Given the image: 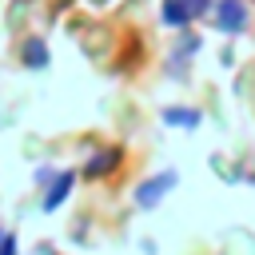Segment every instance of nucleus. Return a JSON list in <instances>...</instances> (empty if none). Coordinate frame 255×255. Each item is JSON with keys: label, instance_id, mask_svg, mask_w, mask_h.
Wrapping results in <instances>:
<instances>
[{"label": "nucleus", "instance_id": "nucleus-1", "mask_svg": "<svg viewBox=\"0 0 255 255\" xmlns=\"http://www.w3.org/2000/svg\"><path fill=\"white\" fill-rule=\"evenodd\" d=\"M215 24H219L223 32H231V36H239V32H247V24H251V8H247L243 0H219V4H215Z\"/></svg>", "mask_w": 255, "mask_h": 255}, {"label": "nucleus", "instance_id": "nucleus-2", "mask_svg": "<svg viewBox=\"0 0 255 255\" xmlns=\"http://www.w3.org/2000/svg\"><path fill=\"white\" fill-rule=\"evenodd\" d=\"M167 187H175V171H159L155 179L139 183V187H135V203H139V207H155V203L163 199Z\"/></svg>", "mask_w": 255, "mask_h": 255}, {"label": "nucleus", "instance_id": "nucleus-3", "mask_svg": "<svg viewBox=\"0 0 255 255\" xmlns=\"http://www.w3.org/2000/svg\"><path fill=\"white\" fill-rule=\"evenodd\" d=\"M24 64H28V68H48V48H44L40 36L24 40Z\"/></svg>", "mask_w": 255, "mask_h": 255}, {"label": "nucleus", "instance_id": "nucleus-4", "mask_svg": "<svg viewBox=\"0 0 255 255\" xmlns=\"http://www.w3.org/2000/svg\"><path fill=\"white\" fill-rule=\"evenodd\" d=\"M68 187H72V171H64V175L56 179V187H52V191L44 195V211H56V207H60V203L68 199Z\"/></svg>", "mask_w": 255, "mask_h": 255}, {"label": "nucleus", "instance_id": "nucleus-5", "mask_svg": "<svg viewBox=\"0 0 255 255\" xmlns=\"http://www.w3.org/2000/svg\"><path fill=\"white\" fill-rule=\"evenodd\" d=\"M163 120H167V124L195 128V124H199V112H191V108H163Z\"/></svg>", "mask_w": 255, "mask_h": 255}, {"label": "nucleus", "instance_id": "nucleus-6", "mask_svg": "<svg viewBox=\"0 0 255 255\" xmlns=\"http://www.w3.org/2000/svg\"><path fill=\"white\" fill-rule=\"evenodd\" d=\"M120 163V151H100L92 163H88V175H104V171H112Z\"/></svg>", "mask_w": 255, "mask_h": 255}, {"label": "nucleus", "instance_id": "nucleus-7", "mask_svg": "<svg viewBox=\"0 0 255 255\" xmlns=\"http://www.w3.org/2000/svg\"><path fill=\"white\" fill-rule=\"evenodd\" d=\"M0 255H16V235H4L0 239Z\"/></svg>", "mask_w": 255, "mask_h": 255}]
</instances>
